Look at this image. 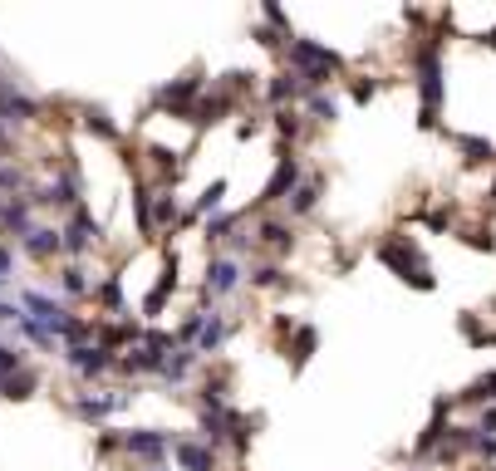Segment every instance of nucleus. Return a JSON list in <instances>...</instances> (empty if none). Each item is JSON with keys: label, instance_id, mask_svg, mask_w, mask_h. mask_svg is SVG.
Here are the masks:
<instances>
[{"label": "nucleus", "instance_id": "3c124183", "mask_svg": "<svg viewBox=\"0 0 496 471\" xmlns=\"http://www.w3.org/2000/svg\"><path fill=\"white\" fill-rule=\"evenodd\" d=\"M148 471H167V466H148Z\"/></svg>", "mask_w": 496, "mask_h": 471}, {"label": "nucleus", "instance_id": "4468645a", "mask_svg": "<svg viewBox=\"0 0 496 471\" xmlns=\"http://www.w3.org/2000/svg\"><path fill=\"white\" fill-rule=\"evenodd\" d=\"M40 113H45V103L30 99V93H20V89H10L5 99H0V128H10V123H35Z\"/></svg>", "mask_w": 496, "mask_h": 471}, {"label": "nucleus", "instance_id": "b1692460", "mask_svg": "<svg viewBox=\"0 0 496 471\" xmlns=\"http://www.w3.org/2000/svg\"><path fill=\"white\" fill-rule=\"evenodd\" d=\"M35 388H40V373L25 364L20 373H10V378L0 383V397H10V403H25V397H35Z\"/></svg>", "mask_w": 496, "mask_h": 471}, {"label": "nucleus", "instance_id": "393cba45", "mask_svg": "<svg viewBox=\"0 0 496 471\" xmlns=\"http://www.w3.org/2000/svg\"><path fill=\"white\" fill-rule=\"evenodd\" d=\"M167 226H183V207H177L173 191H157L153 197V236L167 231Z\"/></svg>", "mask_w": 496, "mask_h": 471}, {"label": "nucleus", "instance_id": "412c9836", "mask_svg": "<svg viewBox=\"0 0 496 471\" xmlns=\"http://www.w3.org/2000/svg\"><path fill=\"white\" fill-rule=\"evenodd\" d=\"M173 456L183 471H216V452L207 442H173Z\"/></svg>", "mask_w": 496, "mask_h": 471}, {"label": "nucleus", "instance_id": "2eb2a0df", "mask_svg": "<svg viewBox=\"0 0 496 471\" xmlns=\"http://www.w3.org/2000/svg\"><path fill=\"white\" fill-rule=\"evenodd\" d=\"M447 413H452V403H447V397H438V403H432L428 427H422L418 442H413V456H432V452H438V442L447 437Z\"/></svg>", "mask_w": 496, "mask_h": 471}, {"label": "nucleus", "instance_id": "f8f14e48", "mask_svg": "<svg viewBox=\"0 0 496 471\" xmlns=\"http://www.w3.org/2000/svg\"><path fill=\"white\" fill-rule=\"evenodd\" d=\"M133 393H79L74 403H69V413L84 417V422H104L108 413H118V407H128Z\"/></svg>", "mask_w": 496, "mask_h": 471}, {"label": "nucleus", "instance_id": "a18cd8bd", "mask_svg": "<svg viewBox=\"0 0 496 471\" xmlns=\"http://www.w3.org/2000/svg\"><path fill=\"white\" fill-rule=\"evenodd\" d=\"M477 432H487V437H491V432H496V403L487 407V413H481L477 417Z\"/></svg>", "mask_w": 496, "mask_h": 471}, {"label": "nucleus", "instance_id": "4be33fe9", "mask_svg": "<svg viewBox=\"0 0 496 471\" xmlns=\"http://www.w3.org/2000/svg\"><path fill=\"white\" fill-rule=\"evenodd\" d=\"M314 348H320V329H314V324H300V329H290V368H305Z\"/></svg>", "mask_w": 496, "mask_h": 471}, {"label": "nucleus", "instance_id": "f257e3e1", "mask_svg": "<svg viewBox=\"0 0 496 471\" xmlns=\"http://www.w3.org/2000/svg\"><path fill=\"white\" fill-rule=\"evenodd\" d=\"M373 256H379V265H389V270H393L403 285H413V289H438V275H432V265H428V256H422L418 240H408V236H383L379 246H373Z\"/></svg>", "mask_w": 496, "mask_h": 471}, {"label": "nucleus", "instance_id": "09e8293b", "mask_svg": "<svg viewBox=\"0 0 496 471\" xmlns=\"http://www.w3.org/2000/svg\"><path fill=\"white\" fill-rule=\"evenodd\" d=\"M487 207L496 211V182H491V191H487Z\"/></svg>", "mask_w": 496, "mask_h": 471}, {"label": "nucleus", "instance_id": "6ab92c4d", "mask_svg": "<svg viewBox=\"0 0 496 471\" xmlns=\"http://www.w3.org/2000/svg\"><path fill=\"white\" fill-rule=\"evenodd\" d=\"M256 246L271 250V256H285L290 246H295V231H290V221H281V216H271V221L256 226Z\"/></svg>", "mask_w": 496, "mask_h": 471}, {"label": "nucleus", "instance_id": "c9c22d12", "mask_svg": "<svg viewBox=\"0 0 496 471\" xmlns=\"http://www.w3.org/2000/svg\"><path fill=\"white\" fill-rule=\"evenodd\" d=\"M275 132H281L285 142H295L300 132H305V118H300L295 108H275Z\"/></svg>", "mask_w": 496, "mask_h": 471}, {"label": "nucleus", "instance_id": "1a4fd4ad", "mask_svg": "<svg viewBox=\"0 0 496 471\" xmlns=\"http://www.w3.org/2000/svg\"><path fill=\"white\" fill-rule=\"evenodd\" d=\"M124 452L138 456V462H148V466H163V456L173 452V437L157 432V427H138V432H124Z\"/></svg>", "mask_w": 496, "mask_h": 471}, {"label": "nucleus", "instance_id": "6e6552de", "mask_svg": "<svg viewBox=\"0 0 496 471\" xmlns=\"http://www.w3.org/2000/svg\"><path fill=\"white\" fill-rule=\"evenodd\" d=\"M226 113H236V99H232V93H222V89H202V99L192 103L183 118H187V123L202 132V128H216Z\"/></svg>", "mask_w": 496, "mask_h": 471}, {"label": "nucleus", "instance_id": "7ed1b4c3", "mask_svg": "<svg viewBox=\"0 0 496 471\" xmlns=\"http://www.w3.org/2000/svg\"><path fill=\"white\" fill-rule=\"evenodd\" d=\"M285 59H290V69L310 83V93H320L334 74H344V54H334L330 44H320V40H290Z\"/></svg>", "mask_w": 496, "mask_h": 471}, {"label": "nucleus", "instance_id": "c85d7f7f", "mask_svg": "<svg viewBox=\"0 0 496 471\" xmlns=\"http://www.w3.org/2000/svg\"><path fill=\"white\" fill-rule=\"evenodd\" d=\"M305 113H310V123H334V118H340V99H334L330 89H320L305 99Z\"/></svg>", "mask_w": 496, "mask_h": 471}, {"label": "nucleus", "instance_id": "a878e982", "mask_svg": "<svg viewBox=\"0 0 496 471\" xmlns=\"http://www.w3.org/2000/svg\"><path fill=\"white\" fill-rule=\"evenodd\" d=\"M226 334H232V324L222 319V314H207V324H202V334H197V354H216V348L226 344Z\"/></svg>", "mask_w": 496, "mask_h": 471}, {"label": "nucleus", "instance_id": "58836bf2", "mask_svg": "<svg viewBox=\"0 0 496 471\" xmlns=\"http://www.w3.org/2000/svg\"><path fill=\"white\" fill-rule=\"evenodd\" d=\"M251 285H256V289H281V285H290V280H285L281 265H261V270H251Z\"/></svg>", "mask_w": 496, "mask_h": 471}, {"label": "nucleus", "instance_id": "a211bd4d", "mask_svg": "<svg viewBox=\"0 0 496 471\" xmlns=\"http://www.w3.org/2000/svg\"><path fill=\"white\" fill-rule=\"evenodd\" d=\"M79 128L89 132V138H104V142H124V128H118L114 118L104 113V108H94V103H79Z\"/></svg>", "mask_w": 496, "mask_h": 471}, {"label": "nucleus", "instance_id": "0eeeda50", "mask_svg": "<svg viewBox=\"0 0 496 471\" xmlns=\"http://www.w3.org/2000/svg\"><path fill=\"white\" fill-rule=\"evenodd\" d=\"M241 280H246V270H241L236 256H212L207 260V280H202V295H207V299H226L232 289H241Z\"/></svg>", "mask_w": 496, "mask_h": 471}, {"label": "nucleus", "instance_id": "5701e85b", "mask_svg": "<svg viewBox=\"0 0 496 471\" xmlns=\"http://www.w3.org/2000/svg\"><path fill=\"white\" fill-rule=\"evenodd\" d=\"M452 142H457V152H462V162H467V167L496 162V142H487V138H471V132H452Z\"/></svg>", "mask_w": 496, "mask_h": 471}, {"label": "nucleus", "instance_id": "c03bdc74", "mask_svg": "<svg viewBox=\"0 0 496 471\" xmlns=\"http://www.w3.org/2000/svg\"><path fill=\"white\" fill-rule=\"evenodd\" d=\"M256 132H261V118H241V123H236V138L241 142H251Z\"/></svg>", "mask_w": 496, "mask_h": 471}, {"label": "nucleus", "instance_id": "f3484780", "mask_svg": "<svg viewBox=\"0 0 496 471\" xmlns=\"http://www.w3.org/2000/svg\"><path fill=\"white\" fill-rule=\"evenodd\" d=\"M20 250H25L30 260H50L64 250V231H59V226H35V231L20 240Z\"/></svg>", "mask_w": 496, "mask_h": 471}, {"label": "nucleus", "instance_id": "2f4dec72", "mask_svg": "<svg viewBox=\"0 0 496 471\" xmlns=\"http://www.w3.org/2000/svg\"><path fill=\"white\" fill-rule=\"evenodd\" d=\"M241 216H251V211H222V216H212V221H207V246H216V240H232L236 226H241Z\"/></svg>", "mask_w": 496, "mask_h": 471}, {"label": "nucleus", "instance_id": "79ce46f5", "mask_svg": "<svg viewBox=\"0 0 496 471\" xmlns=\"http://www.w3.org/2000/svg\"><path fill=\"white\" fill-rule=\"evenodd\" d=\"M94 452H99V456L124 452V432H99V437H94Z\"/></svg>", "mask_w": 496, "mask_h": 471}, {"label": "nucleus", "instance_id": "cd10ccee", "mask_svg": "<svg viewBox=\"0 0 496 471\" xmlns=\"http://www.w3.org/2000/svg\"><path fill=\"white\" fill-rule=\"evenodd\" d=\"M197 348H177V354H167L163 358V373H157V378H167V383H183L187 373H192V364H197Z\"/></svg>", "mask_w": 496, "mask_h": 471}, {"label": "nucleus", "instance_id": "20e7f679", "mask_svg": "<svg viewBox=\"0 0 496 471\" xmlns=\"http://www.w3.org/2000/svg\"><path fill=\"white\" fill-rule=\"evenodd\" d=\"M300 182H305V167H300V157L281 148V157H275V172H271V182H265L261 191V207H275V201H290V191H295Z\"/></svg>", "mask_w": 496, "mask_h": 471}, {"label": "nucleus", "instance_id": "37998d69", "mask_svg": "<svg viewBox=\"0 0 496 471\" xmlns=\"http://www.w3.org/2000/svg\"><path fill=\"white\" fill-rule=\"evenodd\" d=\"M471 452H477L481 462H496V437H487V432H477V437H471Z\"/></svg>", "mask_w": 496, "mask_h": 471}, {"label": "nucleus", "instance_id": "7c9ffc66", "mask_svg": "<svg viewBox=\"0 0 496 471\" xmlns=\"http://www.w3.org/2000/svg\"><path fill=\"white\" fill-rule=\"evenodd\" d=\"M153 197H157V191L153 187H133V216H138V231L143 236H153Z\"/></svg>", "mask_w": 496, "mask_h": 471}, {"label": "nucleus", "instance_id": "e433bc0d", "mask_svg": "<svg viewBox=\"0 0 496 471\" xmlns=\"http://www.w3.org/2000/svg\"><path fill=\"white\" fill-rule=\"evenodd\" d=\"M94 305H104V309H124V285H118V275H108V280L94 289Z\"/></svg>", "mask_w": 496, "mask_h": 471}, {"label": "nucleus", "instance_id": "f704fd0d", "mask_svg": "<svg viewBox=\"0 0 496 471\" xmlns=\"http://www.w3.org/2000/svg\"><path fill=\"white\" fill-rule=\"evenodd\" d=\"M462 397H467V403H487V407H491V403H496V373H481V378H471Z\"/></svg>", "mask_w": 496, "mask_h": 471}, {"label": "nucleus", "instance_id": "de8ad7c7", "mask_svg": "<svg viewBox=\"0 0 496 471\" xmlns=\"http://www.w3.org/2000/svg\"><path fill=\"white\" fill-rule=\"evenodd\" d=\"M10 89H15V79H10V74H5V69H0V99H5V93H10Z\"/></svg>", "mask_w": 496, "mask_h": 471}, {"label": "nucleus", "instance_id": "dca6fc26", "mask_svg": "<svg viewBox=\"0 0 496 471\" xmlns=\"http://www.w3.org/2000/svg\"><path fill=\"white\" fill-rule=\"evenodd\" d=\"M177 270H183V260H177V250H167V260H163V275H157V285L148 289V299H143V314H157L167 305V295L177 289Z\"/></svg>", "mask_w": 496, "mask_h": 471}, {"label": "nucleus", "instance_id": "a19ab883", "mask_svg": "<svg viewBox=\"0 0 496 471\" xmlns=\"http://www.w3.org/2000/svg\"><path fill=\"white\" fill-rule=\"evenodd\" d=\"M462 339H467V344H491L496 334H491V329H481V324L471 319V314H462Z\"/></svg>", "mask_w": 496, "mask_h": 471}, {"label": "nucleus", "instance_id": "423d86ee", "mask_svg": "<svg viewBox=\"0 0 496 471\" xmlns=\"http://www.w3.org/2000/svg\"><path fill=\"white\" fill-rule=\"evenodd\" d=\"M202 99V69H187V74H177L173 83H163V89L153 93V103H163V108H173L177 118L187 113L192 103Z\"/></svg>", "mask_w": 496, "mask_h": 471}, {"label": "nucleus", "instance_id": "4c0bfd02", "mask_svg": "<svg viewBox=\"0 0 496 471\" xmlns=\"http://www.w3.org/2000/svg\"><path fill=\"white\" fill-rule=\"evenodd\" d=\"M379 89H383V79H354V83H349V99H354L359 108H364V103H373V99H379Z\"/></svg>", "mask_w": 496, "mask_h": 471}, {"label": "nucleus", "instance_id": "8fccbe9b", "mask_svg": "<svg viewBox=\"0 0 496 471\" xmlns=\"http://www.w3.org/2000/svg\"><path fill=\"white\" fill-rule=\"evenodd\" d=\"M481 40H487V44H491V50H496V30H487V34H481Z\"/></svg>", "mask_w": 496, "mask_h": 471}, {"label": "nucleus", "instance_id": "ddd939ff", "mask_svg": "<svg viewBox=\"0 0 496 471\" xmlns=\"http://www.w3.org/2000/svg\"><path fill=\"white\" fill-rule=\"evenodd\" d=\"M0 231L25 240L35 231V201L30 197H5V201H0Z\"/></svg>", "mask_w": 496, "mask_h": 471}, {"label": "nucleus", "instance_id": "ea45409f", "mask_svg": "<svg viewBox=\"0 0 496 471\" xmlns=\"http://www.w3.org/2000/svg\"><path fill=\"white\" fill-rule=\"evenodd\" d=\"M25 182H30V177L20 172L15 162H0V191H25Z\"/></svg>", "mask_w": 496, "mask_h": 471}, {"label": "nucleus", "instance_id": "72a5a7b5", "mask_svg": "<svg viewBox=\"0 0 496 471\" xmlns=\"http://www.w3.org/2000/svg\"><path fill=\"white\" fill-rule=\"evenodd\" d=\"M59 285H64V295H69V299L94 295V285H89V275H84V265H64V270H59Z\"/></svg>", "mask_w": 496, "mask_h": 471}, {"label": "nucleus", "instance_id": "aec40b11", "mask_svg": "<svg viewBox=\"0 0 496 471\" xmlns=\"http://www.w3.org/2000/svg\"><path fill=\"white\" fill-rule=\"evenodd\" d=\"M320 197H324V177L320 172H305V182H300L295 191H290V216H310L314 207H320Z\"/></svg>", "mask_w": 496, "mask_h": 471}, {"label": "nucleus", "instance_id": "39448f33", "mask_svg": "<svg viewBox=\"0 0 496 471\" xmlns=\"http://www.w3.org/2000/svg\"><path fill=\"white\" fill-rule=\"evenodd\" d=\"M64 364L74 368V378H84V383H94V378H104L108 368L118 364L108 348H99V344H69L64 348Z\"/></svg>", "mask_w": 496, "mask_h": 471}, {"label": "nucleus", "instance_id": "f03ea898", "mask_svg": "<svg viewBox=\"0 0 496 471\" xmlns=\"http://www.w3.org/2000/svg\"><path fill=\"white\" fill-rule=\"evenodd\" d=\"M442 40L428 34V40L413 50V74H418V93H422V108H418V123L422 128H438V103H442Z\"/></svg>", "mask_w": 496, "mask_h": 471}, {"label": "nucleus", "instance_id": "473e14b6", "mask_svg": "<svg viewBox=\"0 0 496 471\" xmlns=\"http://www.w3.org/2000/svg\"><path fill=\"white\" fill-rule=\"evenodd\" d=\"M462 240H467L471 250H487V256H491V250H496V226L471 221V226H462Z\"/></svg>", "mask_w": 496, "mask_h": 471}, {"label": "nucleus", "instance_id": "603ef678", "mask_svg": "<svg viewBox=\"0 0 496 471\" xmlns=\"http://www.w3.org/2000/svg\"><path fill=\"white\" fill-rule=\"evenodd\" d=\"M0 289H5V280H0Z\"/></svg>", "mask_w": 496, "mask_h": 471}, {"label": "nucleus", "instance_id": "c756f323", "mask_svg": "<svg viewBox=\"0 0 496 471\" xmlns=\"http://www.w3.org/2000/svg\"><path fill=\"white\" fill-rule=\"evenodd\" d=\"M413 221H422L428 231H452V226H457V211L438 201V207H418V211H413Z\"/></svg>", "mask_w": 496, "mask_h": 471}, {"label": "nucleus", "instance_id": "9b49d317", "mask_svg": "<svg viewBox=\"0 0 496 471\" xmlns=\"http://www.w3.org/2000/svg\"><path fill=\"white\" fill-rule=\"evenodd\" d=\"M305 99H310V83L295 69H281V74H271V83H265V103L271 108H295Z\"/></svg>", "mask_w": 496, "mask_h": 471}, {"label": "nucleus", "instance_id": "bb28decb", "mask_svg": "<svg viewBox=\"0 0 496 471\" xmlns=\"http://www.w3.org/2000/svg\"><path fill=\"white\" fill-rule=\"evenodd\" d=\"M114 368H118V373H163V358H157V354H148L143 344H133V348H128L124 358H118Z\"/></svg>", "mask_w": 496, "mask_h": 471}, {"label": "nucleus", "instance_id": "49530a36", "mask_svg": "<svg viewBox=\"0 0 496 471\" xmlns=\"http://www.w3.org/2000/svg\"><path fill=\"white\" fill-rule=\"evenodd\" d=\"M10 270H15V256H10V246H0V280H5Z\"/></svg>", "mask_w": 496, "mask_h": 471}, {"label": "nucleus", "instance_id": "9d476101", "mask_svg": "<svg viewBox=\"0 0 496 471\" xmlns=\"http://www.w3.org/2000/svg\"><path fill=\"white\" fill-rule=\"evenodd\" d=\"M99 240H104V226L94 221L89 211H84V207L69 211V221H64V250H69V256H84V250L99 246Z\"/></svg>", "mask_w": 496, "mask_h": 471}]
</instances>
